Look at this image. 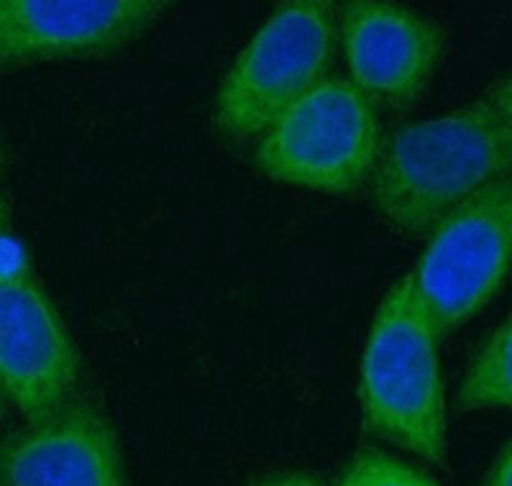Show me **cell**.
I'll use <instances>...</instances> for the list:
<instances>
[{"label":"cell","instance_id":"cell-1","mask_svg":"<svg viewBox=\"0 0 512 486\" xmlns=\"http://www.w3.org/2000/svg\"><path fill=\"white\" fill-rule=\"evenodd\" d=\"M512 82L502 75L469 105L397 128L372 169V200L387 226L428 233L446 213L510 172Z\"/></svg>","mask_w":512,"mask_h":486},{"label":"cell","instance_id":"cell-2","mask_svg":"<svg viewBox=\"0 0 512 486\" xmlns=\"http://www.w3.org/2000/svg\"><path fill=\"white\" fill-rule=\"evenodd\" d=\"M438 343L413 274H405L374 313L359 382L367 428L431 463L446 461Z\"/></svg>","mask_w":512,"mask_h":486},{"label":"cell","instance_id":"cell-3","mask_svg":"<svg viewBox=\"0 0 512 486\" xmlns=\"http://www.w3.org/2000/svg\"><path fill=\"white\" fill-rule=\"evenodd\" d=\"M379 149L377 103L346 77H326L259 136L254 162L282 185L349 195L372 177Z\"/></svg>","mask_w":512,"mask_h":486},{"label":"cell","instance_id":"cell-4","mask_svg":"<svg viewBox=\"0 0 512 486\" xmlns=\"http://www.w3.org/2000/svg\"><path fill=\"white\" fill-rule=\"evenodd\" d=\"M338 44V13L326 0L277 8L246 44L216 98V126L231 139L262 136L277 118L326 80Z\"/></svg>","mask_w":512,"mask_h":486},{"label":"cell","instance_id":"cell-5","mask_svg":"<svg viewBox=\"0 0 512 486\" xmlns=\"http://www.w3.org/2000/svg\"><path fill=\"white\" fill-rule=\"evenodd\" d=\"M428 233V246L410 274L433 328L446 338L502 290L510 272V177L456 205Z\"/></svg>","mask_w":512,"mask_h":486},{"label":"cell","instance_id":"cell-6","mask_svg":"<svg viewBox=\"0 0 512 486\" xmlns=\"http://www.w3.org/2000/svg\"><path fill=\"white\" fill-rule=\"evenodd\" d=\"M80 353L54 302L26 267L0 264V392L26 423L77 397Z\"/></svg>","mask_w":512,"mask_h":486},{"label":"cell","instance_id":"cell-7","mask_svg":"<svg viewBox=\"0 0 512 486\" xmlns=\"http://www.w3.org/2000/svg\"><path fill=\"white\" fill-rule=\"evenodd\" d=\"M167 8L162 0H0V67L113 57Z\"/></svg>","mask_w":512,"mask_h":486},{"label":"cell","instance_id":"cell-8","mask_svg":"<svg viewBox=\"0 0 512 486\" xmlns=\"http://www.w3.org/2000/svg\"><path fill=\"white\" fill-rule=\"evenodd\" d=\"M0 486L131 484L111 417L77 394L54 415L0 440Z\"/></svg>","mask_w":512,"mask_h":486},{"label":"cell","instance_id":"cell-9","mask_svg":"<svg viewBox=\"0 0 512 486\" xmlns=\"http://www.w3.org/2000/svg\"><path fill=\"white\" fill-rule=\"evenodd\" d=\"M338 16L349 80L374 103H415L441 67L446 31L415 8L382 0H351Z\"/></svg>","mask_w":512,"mask_h":486},{"label":"cell","instance_id":"cell-10","mask_svg":"<svg viewBox=\"0 0 512 486\" xmlns=\"http://www.w3.org/2000/svg\"><path fill=\"white\" fill-rule=\"evenodd\" d=\"M510 320H502L487 341L479 346L477 356L466 369L464 379L456 392L459 410H497L510 407L512 382H510Z\"/></svg>","mask_w":512,"mask_h":486},{"label":"cell","instance_id":"cell-11","mask_svg":"<svg viewBox=\"0 0 512 486\" xmlns=\"http://www.w3.org/2000/svg\"><path fill=\"white\" fill-rule=\"evenodd\" d=\"M336 486H438L428 474L382 451H361L346 463Z\"/></svg>","mask_w":512,"mask_h":486},{"label":"cell","instance_id":"cell-12","mask_svg":"<svg viewBox=\"0 0 512 486\" xmlns=\"http://www.w3.org/2000/svg\"><path fill=\"white\" fill-rule=\"evenodd\" d=\"M246 486H328L318 474L310 471H269L256 476Z\"/></svg>","mask_w":512,"mask_h":486},{"label":"cell","instance_id":"cell-13","mask_svg":"<svg viewBox=\"0 0 512 486\" xmlns=\"http://www.w3.org/2000/svg\"><path fill=\"white\" fill-rule=\"evenodd\" d=\"M479 486H512V448L510 443H505L500 451V456L495 458L492 469L487 471V476L482 479Z\"/></svg>","mask_w":512,"mask_h":486},{"label":"cell","instance_id":"cell-14","mask_svg":"<svg viewBox=\"0 0 512 486\" xmlns=\"http://www.w3.org/2000/svg\"><path fill=\"white\" fill-rule=\"evenodd\" d=\"M3 238H6V208L0 205V246H3Z\"/></svg>","mask_w":512,"mask_h":486},{"label":"cell","instance_id":"cell-15","mask_svg":"<svg viewBox=\"0 0 512 486\" xmlns=\"http://www.w3.org/2000/svg\"><path fill=\"white\" fill-rule=\"evenodd\" d=\"M3 407H6V397H3V392H0V415H3Z\"/></svg>","mask_w":512,"mask_h":486},{"label":"cell","instance_id":"cell-16","mask_svg":"<svg viewBox=\"0 0 512 486\" xmlns=\"http://www.w3.org/2000/svg\"><path fill=\"white\" fill-rule=\"evenodd\" d=\"M0 162H3V154H0Z\"/></svg>","mask_w":512,"mask_h":486}]
</instances>
